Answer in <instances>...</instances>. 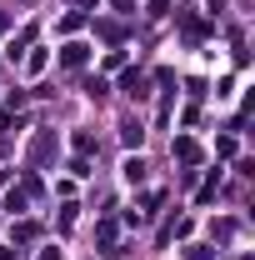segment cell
<instances>
[{
    "label": "cell",
    "instance_id": "1",
    "mask_svg": "<svg viewBox=\"0 0 255 260\" xmlns=\"http://www.w3.org/2000/svg\"><path fill=\"white\" fill-rule=\"evenodd\" d=\"M85 60H90V45H80V40L60 50V65H65V70H85Z\"/></svg>",
    "mask_w": 255,
    "mask_h": 260
},
{
    "label": "cell",
    "instance_id": "2",
    "mask_svg": "<svg viewBox=\"0 0 255 260\" xmlns=\"http://www.w3.org/2000/svg\"><path fill=\"white\" fill-rule=\"evenodd\" d=\"M120 90H125L130 100H145V95H150V80H145V75H140V70H130L125 80H120Z\"/></svg>",
    "mask_w": 255,
    "mask_h": 260
},
{
    "label": "cell",
    "instance_id": "3",
    "mask_svg": "<svg viewBox=\"0 0 255 260\" xmlns=\"http://www.w3.org/2000/svg\"><path fill=\"white\" fill-rule=\"evenodd\" d=\"M175 160H185V165H195V160H200V145H195L190 135H180V140H175Z\"/></svg>",
    "mask_w": 255,
    "mask_h": 260
},
{
    "label": "cell",
    "instance_id": "4",
    "mask_svg": "<svg viewBox=\"0 0 255 260\" xmlns=\"http://www.w3.org/2000/svg\"><path fill=\"white\" fill-rule=\"evenodd\" d=\"M120 170H125V180H130V185H140V180H145V160H140V155H130Z\"/></svg>",
    "mask_w": 255,
    "mask_h": 260
},
{
    "label": "cell",
    "instance_id": "5",
    "mask_svg": "<svg viewBox=\"0 0 255 260\" xmlns=\"http://www.w3.org/2000/svg\"><path fill=\"white\" fill-rule=\"evenodd\" d=\"M45 60H50V55H45V50H40V45H35L30 55H25V70H30V75H40V70H45Z\"/></svg>",
    "mask_w": 255,
    "mask_h": 260
},
{
    "label": "cell",
    "instance_id": "6",
    "mask_svg": "<svg viewBox=\"0 0 255 260\" xmlns=\"http://www.w3.org/2000/svg\"><path fill=\"white\" fill-rule=\"evenodd\" d=\"M120 140H125V145H140V140H145V130L135 125V120H125V125H120Z\"/></svg>",
    "mask_w": 255,
    "mask_h": 260
},
{
    "label": "cell",
    "instance_id": "7",
    "mask_svg": "<svg viewBox=\"0 0 255 260\" xmlns=\"http://www.w3.org/2000/svg\"><path fill=\"white\" fill-rule=\"evenodd\" d=\"M25 200H30L25 190H10V195H5V210H10V215H20V210H25Z\"/></svg>",
    "mask_w": 255,
    "mask_h": 260
},
{
    "label": "cell",
    "instance_id": "8",
    "mask_svg": "<svg viewBox=\"0 0 255 260\" xmlns=\"http://www.w3.org/2000/svg\"><path fill=\"white\" fill-rule=\"evenodd\" d=\"M75 150L90 155V150H95V135H90V130H75Z\"/></svg>",
    "mask_w": 255,
    "mask_h": 260
},
{
    "label": "cell",
    "instance_id": "9",
    "mask_svg": "<svg viewBox=\"0 0 255 260\" xmlns=\"http://www.w3.org/2000/svg\"><path fill=\"white\" fill-rule=\"evenodd\" d=\"M50 155V135H35V145H30V160H45Z\"/></svg>",
    "mask_w": 255,
    "mask_h": 260
},
{
    "label": "cell",
    "instance_id": "10",
    "mask_svg": "<svg viewBox=\"0 0 255 260\" xmlns=\"http://www.w3.org/2000/svg\"><path fill=\"white\" fill-rule=\"evenodd\" d=\"M35 235H40V225H30V220H20V225H15V240H35Z\"/></svg>",
    "mask_w": 255,
    "mask_h": 260
},
{
    "label": "cell",
    "instance_id": "11",
    "mask_svg": "<svg viewBox=\"0 0 255 260\" xmlns=\"http://www.w3.org/2000/svg\"><path fill=\"white\" fill-rule=\"evenodd\" d=\"M80 25H85V15H75V10H70V15L60 20V30H65V35H70V30H80Z\"/></svg>",
    "mask_w": 255,
    "mask_h": 260
},
{
    "label": "cell",
    "instance_id": "12",
    "mask_svg": "<svg viewBox=\"0 0 255 260\" xmlns=\"http://www.w3.org/2000/svg\"><path fill=\"white\" fill-rule=\"evenodd\" d=\"M95 240H100V245H110V240H115V225H110V220H100V230H95Z\"/></svg>",
    "mask_w": 255,
    "mask_h": 260
},
{
    "label": "cell",
    "instance_id": "13",
    "mask_svg": "<svg viewBox=\"0 0 255 260\" xmlns=\"http://www.w3.org/2000/svg\"><path fill=\"white\" fill-rule=\"evenodd\" d=\"M230 235H235V220H220V225H215V240H220V245H225Z\"/></svg>",
    "mask_w": 255,
    "mask_h": 260
},
{
    "label": "cell",
    "instance_id": "14",
    "mask_svg": "<svg viewBox=\"0 0 255 260\" xmlns=\"http://www.w3.org/2000/svg\"><path fill=\"white\" fill-rule=\"evenodd\" d=\"M165 10H170V0H150V5H145V15H155V20L165 15Z\"/></svg>",
    "mask_w": 255,
    "mask_h": 260
},
{
    "label": "cell",
    "instance_id": "15",
    "mask_svg": "<svg viewBox=\"0 0 255 260\" xmlns=\"http://www.w3.org/2000/svg\"><path fill=\"white\" fill-rule=\"evenodd\" d=\"M5 25H10V20H5V15H0V30H5Z\"/></svg>",
    "mask_w": 255,
    "mask_h": 260
}]
</instances>
